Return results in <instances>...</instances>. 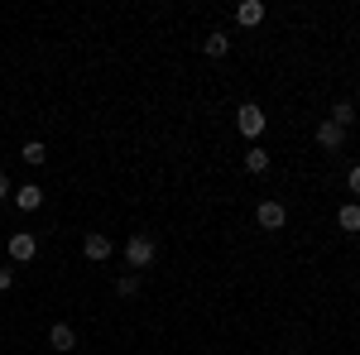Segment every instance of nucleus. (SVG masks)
Segmentation results:
<instances>
[{"mask_svg":"<svg viewBox=\"0 0 360 355\" xmlns=\"http://www.w3.org/2000/svg\"><path fill=\"white\" fill-rule=\"evenodd\" d=\"M49 346H53L58 355H72V351H77V331L68 327V322H53V331H49Z\"/></svg>","mask_w":360,"mask_h":355,"instance_id":"nucleus-6","label":"nucleus"},{"mask_svg":"<svg viewBox=\"0 0 360 355\" xmlns=\"http://www.w3.org/2000/svg\"><path fill=\"white\" fill-rule=\"evenodd\" d=\"M10 283H15V269H0V293H5Z\"/></svg>","mask_w":360,"mask_h":355,"instance_id":"nucleus-17","label":"nucleus"},{"mask_svg":"<svg viewBox=\"0 0 360 355\" xmlns=\"http://www.w3.org/2000/svg\"><path fill=\"white\" fill-rule=\"evenodd\" d=\"M336 226H341L346 235H360V202H346V207L336 212Z\"/></svg>","mask_w":360,"mask_h":355,"instance_id":"nucleus-10","label":"nucleus"},{"mask_svg":"<svg viewBox=\"0 0 360 355\" xmlns=\"http://www.w3.org/2000/svg\"><path fill=\"white\" fill-rule=\"evenodd\" d=\"M283 355H303V351H283Z\"/></svg>","mask_w":360,"mask_h":355,"instance_id":"nucleus-19","label":"nucleus"},{"mask_svg":"<svg viewBox=\"0 0 360 355\" xmlns=\"http://www.w3.org/2000/svg\"><path fill=\"white\" fill-rule=\"evenodd\" d=\"M245 168H250V173H269V149L250 144V149H245Z\"/></svg>","mask_w":360,"mask_h":355,"instance_id":"nucleus-13","label":"nucleus"},{"mask_svg":"<svg viewBox=\"0 0 360 355\" xmlns=\"http://www.w3.org/2000/svg\"><path fill=\"white\" fill-rule=\"evenodd\" d=\"M34 254H39V235H34V231H15V235H10V259H15V264H29Z\"/></svg>","mask_w":360,"mask_h":355,"instance_id":"nucleus-3","label":"nucleus"},{"mask_svg":"<svg viewBox=\"0 0 360 355\" xmlns=\"http://www.w3.org/2000/svg\"><path fill=\"white\" fill-rule=\"evenodd\" d=\"M317 144H322L327 154H336V149H346V130L332 125V120H322V125H317Z\"/></svg>","mask_w":360,"mask_h":355,"instance_id":"nucleus-7","label":"nucleus"},{"mask_svg":"<svg viewBox=\"0 0 360 355\" xmlns=\"http://www.w3.org/2000/svg\"><path fill=\"white\" fill-rule=\"evenodd\" d=\"M82 254H86V259H96V264H101V259H111V254H115L111 235H101V231H86V240H82Z\"/></svg>","mask_w":360,"mask_h":355,"instance_id":"nucleus-5","label":"nucleus"},{"mask_svg":"<svg viewBox=\"0 0 360 355\" xmlns=\"http://www.w3.org/2000/svg\"><path fill=\"white\" fill-rule=\"evenodd\" d=\"M20 159H25V164H34V168H39V164H44V159H49V149H44L39 139H29L25 149H20Z\"/></svg>","mask_w":360,"mask_h":355,"instance_id":"nucleus-14","label":"nucleus"},{"mask_svg":"<svg viewBox=\"0 0 360 355\" xmlns=\"http://www.w3.org/2000/svg\"><path fill=\"white\" fill-rule=\"evenodd\" d=\"M327 120H332V125H341V130H351V125H356V106H351V101H336Z\"/></svg>","mask_w":360,"mask_h":355,"instance_id":"nucleus-12","label":"nucleus"},{"mask_svg":"<svg viewBox=\"0 0 360 355\" xmlns=\"http://www.w3.org/2000/svg\"><path fill=\"white\" fill-rule=\"evenodd\" d=\"M264 125H269V115H264V106H255V101H245V106L236 110V130L245 139H259L264 135Z\"/></svg>","mask_w":360,"mask_h":355,"instance_id":"nucleus-2","label":"nucleus"},{"mask_svg":"<svg viewBox=\"0 0 360 355\" xmlns=\"http://www.w3.org/2000/svg\"><path fill=\"white\" fill-rule=\"evenodd\" d=\"M5 192H15V188H10V178L0 173V202H5Z\"/></svg>","mask_w":360,"mask_h":355,"instance_id":"nucleus-18","label":"nucleus"},{"mask_svg":"<svg viewBox=\"0 0 360 355\" xmlns=\"http://www.w3.org/2000/svg\"><path fill=\"white\" fill-rule=\"evenodd\" d=\"M259 20H264V0H240V5H236V25L255 29Z\"/></svg>","mask_w":360,"mask_h":355,"instance_id":"nucleus-8","label":"nucleus"},{"mask_svg":"<svg viewBox=\"0 0 360 355\" xmlns=\"http://www.w3.org/2000/svg\"><path fill=\"white\" fill-rule=\"evenodd\" d=\"M72 355H82V351H72Z\"/></svg>","mask_w":360,"mask_h":355,"instance_id":"nucleus-20","label":"nucleus"},{"mask_svg":"<svg viewBox=\"0 0 360 355\" xmlns=\"http://www.w3.org/2000/svg\"><path fill=\"white\" fill-rule=\"evenodd\" d=\"M202 49H207V58H226V53H231V34H221V29H212V34L202 39Z\"/></svg>","mask_w":360,"mask_h":355,"instance_id":"nucleus-11","label":"nucleus"},{"mask_svg":"<svg viewBox=\"0 0 360 355\" xmlns=\"http://www.w3.org/2000/svg\"><path fill=\"white\" fill-rule=\"evenodd\" d=\"M154 254H159V245H154V235H144V231H135V235L125 240V259H130V269H149Z\"/></svg>","mask_w":360,"mask_h":355,"instance_id":"nucleus-1","label":"nucleus"},{"mask_svg":"<svg viewBox=\"0 0 360 355\" xmlns=\"http://www.w3.org/2000/svg\"><path fill=\"white\" fill-rule=\"evenodd\" d=\"M346 188H351V192H356V197H360V164L351 168V173H346Z\"/></svg>","mask_w":360,"mask_h":355,"instance_id":"nucleus-16","label":"nucleus"},{"mask_svg":"<svg viewBox=\"0 0 360 355\" xmlns=\"http://www.w3.org/2000/svg\"><path fill=\"white\" fill-rule=\"evenodd\" d=\"M15 207H20V212H39V207H44V192H39V183L15 188Z\"/></svg>","mask_w":360,"mask_h":355,"instance_id":"nucleus-9","label":"nucleus"},{"mask_svg":"<svg viewBox=\"0 0 360 355\" xmlns=\"http://www.w3.org/2000/svg\"><path fill=\"white\" fill-rule=\"evenodd\" d=\"M115 293H120V298H135L139 293V273H120V278H115Z\"/></svg>","mask_w":360,"mask_h":355,"instance_id":"nucleus-15","label":"nucleus"},{"mask_svg":"<svg viewBox=\"0 0 360 355\" xmlns=\"http://www.w3.org/2000/svg\"><path fill=\"white\" fill-rule=\"evenodd\" d=\"M255 221H259L264 231H283V226H288V212H283V202H259V207H255Z\"/></svg>","mask_w":360,"mask_h":355,"instance_id":"nucleus-4","label":"nucleus"}]
</instances>
